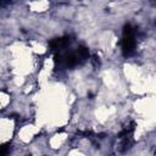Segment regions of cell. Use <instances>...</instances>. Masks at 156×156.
<instances>
[{"label": "cell", "mask_w": 156, "mask_h": 156, "mask_svg": "<svg viewBox=\"0 0 156 156\" xmlns=\"http://www.w3.org/2000/svg\"><path fill=\"white\" fill-rule=\"evenodd\" d=\"M89 57V50L85 46H79L74 51H62L55 54V65L57 68H73Z\"/></svg>", "instance_id": "obj_1"}, {"label": "cell", "mask_w": 156, "mask_h": 156, "mask_svg": "<svg viewBox=\"0 0 156 156\" xmlns=\"http://www.w3.org/2000/svg\"><path fill=\"white\" fill-rule=\"evenodd\" d=\"M121 46H122V52H123L124 56H130L135 51V46H136V29L132 24H126L123 27Z\"/></svg>", "instance_id": "obj_2"}, {"label": "cell", "mask_w": 156, "mask_h": 156, "mask_svg": "<svg viewBox=\"0 0 156 156\" xmlns=\"http://www.w3.org/2000/svg\"><path fill=\"white\" fill-rule=\"evenodd\" d=\"M71 38L69 37H61V38H56L54 40L50 41V48L55 54L66 51L68 49V46L71 45Z\"/></svg>", "instance_id": "obj_3"}]
</instances>
